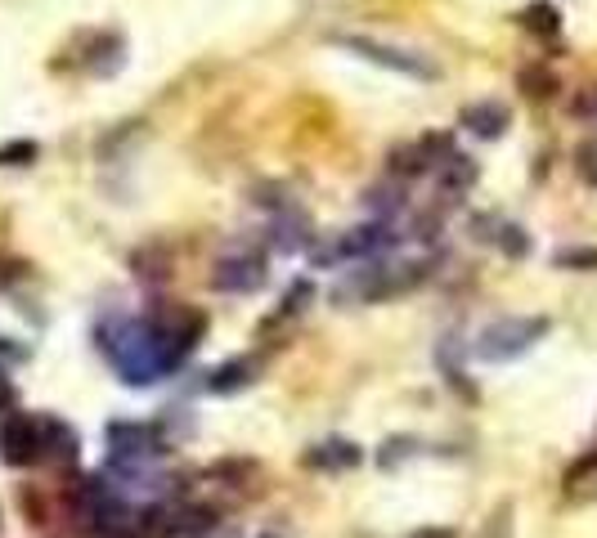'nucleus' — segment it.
<instances>
[{
  "mask_svg": "<svg viewBox=\"0 0 597 538\" xmlns=\"http://www.w3.org/2000/svg\"><path fill=\"white\" fill-rule=\"evenodd\" d=\"M543 332H548V319H498L477 336V355L489 359V364L517 359V355H526L539 341Z\"/></svg>",
  "mask_w": 597,
  "mask_h": 538,
  "instance_id": "f257e3e1",
  "label": "nucleus"
},
{
  "mask_svg": "<svg viewBox=\"0 0 597 538\" xmlns=\"http://www.w3.org/2000/svg\"><path fill=\"white\" fill-rule=\"evenodd\" d=\"M337 46L351 50V54H360V58H369V63H382V67H391V72L418 77V81L435 77L432 63H423V58H414V54H404V50H391V46H378V41H369V36H341Z\"/></svg>",
  "mask_w": 597,
  "mask_h": 538,
  "instance_id": "f03ea898",
  "label": "nucleus"
},
{
  "mask_svg": "<svg viewBox=\"0 0 597 538\" xmlns=\"http://www.w3.org/2000/svg\"><path fill=\"white\" fill-rule=\"evenodd\" d=\"M41 449H46L41 422H32V418H9V422L0 427V458H5V462L27 467V462L41 458Z\"/></svg>",
  "mask_w": 597,
  "mask_h": 538,
  "instance_id": "7ed1b4c3",
  "label": "nucleus"
},
{
  "mask_svg": "<svg viewBox=\"0 0 597 538\" xmlns=\"http://www.w3.org/2000/svg\"><path fill=\"white\" fill-rule=\"evenodd\" d=\"M266 283V265L257 256H234L216 269V287L220 292H257Z\"/></svg>",
  "mask_w": 597,
  "mask_h": 538,
  "instance_id": "20e7f679",
  "label": "nucleus"
},
{
  "mask_svg": "<svg viewBox=\"0 0 597 538\" xmlns=\"http://www.w3.org/2000/svg\"><path fill=\"white\" fill-rule=\"evenodd\" d=\"M463 126H467L472 135H481V140H494V135H503V130H508V108H503V104H472V108H463Z\"/></svg>",
  "mask_w": 597,
  "mask_h": 538,
  "instance_id": "39448f33",
  "label": "nucleus"
},
{
  "mask_svg": "<svg viewBox=\"0 0 597 538\" xmlns=\"http://www.w3.org/2000/svg\"><path fill=\"white\" fill-rule=\"evenodd\" d=\"M247 381H252V364H247V359H234V364H225L220 373H212L207 390L225 395V390H238V386H247Z\"/></svg>",
  "mask_w": 597,
  "mask_h": 538,
  "instance_id": "423d86ee",
  "label": "nucleus"
},
{
  "mask_svg": "<svg viewBox=\"0 0 597 538\" xmlns=\"http://www.w3.org/2000/svg\"><path fill=\"white\" fill-rule=\"evenodd\" d=\"M351 462H360L355 444H324L319 453H310V467H351Z\"/></svg>",
  "mask_w": 597,
  "mask_h": 538,
  "instance_id": "0eeeda50",
  "label": "nucleus"
},
{
  "mask_svg": "<svg viewBox=\"0 0 597 538\" xmlns=\"http://www.w3.org/2000/svg\"><path fill=\"white\" fill-rule=\"evenodd\" d=\"M521 18H526V27H530V32H539V36H552V32L561 27L557 9H552V5H543V0H539V5H530Z\"/></svg>",
  "mask_w": 597,
  "mask_h": 538,
  "instance_id": "6e6552de",
  "label": "nucleus"
},
{
  "mask_svg": "<svg viewBox=\"0 0 597 538\" xmlns=\"http://www.w3.org/2000/svg\"><path fill=\"white\" fill-rule=\"evenodd\" d=\"M27 161H37V144L32 140H18V144L0 149V166H27Z\"/></svg>",
  "mask_w": 597,
  "mask_h": 538,
  "instance_id": "1a4fd4ad",
  "label": "nucleus"
},
{
  "mask_svg": "<svg viewBox=\"0 0 597 538\" xmlns=\"http://www.w3.org/2000/svg\"><path fill=\"white\" fill-rule=\"evenodd\" d=\"M498 247H503L508 256H526V252H530V243H526V233H521L517 224H498Z\"/></svg>",
  "mask_w": 597,
  "mask_h": 538,
  "instance_id": "9d476101",
  "label": "nucleus"
},
{
  "mask_svg": "<svg viewBox=\"0 0 597 538\" xmlns=\"http://www.w3.org/2000/svg\"><path fill=\"white\" fill-rule=\"evenodd\" d=\"M561 269H597V247H580V252H557Z\"/></svg>",
  "mask_w": 597,
  "mask_h": 538,
  "instance_id": "9b49d317",
  "label": "nucleus"
},
{
  "mask_svg": "<svg viewBox=\"0 0 597 538\" xmlns=\"http://www.w3.org/2000/svg\"><path fill=\"white\" fill-rule=\"evenodd\" d=\"M521 86H526V95H530V99H543V95H552V90H557V81H552L548 72H521Z\"/></svg>",
  "mask_w": 597,
  "mask_h": 538,
  "instance_id": "f8f14e48",
  "label": "nucleus"
},
{
  "mask_svg": "<svg viewBox=\"0 0 597 538\" xmlns=\"http://www.w3.org/2000/svg\"><path fill=\"white\" fill-rule=\"evenodd\" d=\"M593 467H597V453H589V458H580V462H575V467L566 471V484H575V481H580V476H589Z\"/></svg>",
  "mask_w": 597,
  "mask_h": 538,
  "instance_id": "ddd939ff",
  "label": "nucleus"
},
{
  "mask_svg": "<svg viewBox=\"0 0 597 538\" xmlns=\"http://www.w3.org/2000/svg\"><path fill=\"white\" fill-rule=\"evenodd\" d=\"M409 538H454V530H414Z\"/></svg>",
  "mask_w": 597,
  "mask_h": 538,
  "instance_id": "4468645a",
  "label": "nucleus"
}]
</instances>
